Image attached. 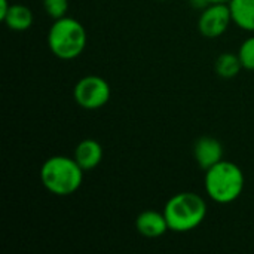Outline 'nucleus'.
<instances>
[{"label": "nucleus", "instance_id": "obj_5", "mask_svg": "<svg viewBox=\"0 0 254 254\" xmlns=\"http://www.w3.org/2000/svg\"><path fill=\"white\" fill-rule=\"evenodd\" d=\"M73 95H74V101L82 109L97 110L109 103L112 89L104 77L88 74L77 80L73 89Z\"/></svg>", "mask_w": 254, "mask_h": 254}, {"label": "nucleus", "instance_id": "obj_14", "mask_svg": "<svg viewBox=\"0 0 254 254\" xmlns=\"http://www.w3.org/2000/svg\"><path fill=\"white\" fill-rule=\"evenodd\" d=\"M42 4L52 19H60L68 12V0H42Z\"/></svg>", "mask_w": 254, "mask_h": 254}, {"label": "nucleus", "instance_id": "obj_15", "mask_svg": "<svg viewBox=\"0 0 254 254\" xmlns=\"http://www.w3.org/2000/svg\"><path fill=\"white\" fill-rule=\"evenodd\" d=\"M10 9V3L9 0H0V19L3 21V18L6 16V13Z\"/></svg>", "mask_w": 254, "mask_h": 254}, {"label": "nucleus", "instance_id": "obj_17", "mask_svg": "<svg viewBox=\"0 0 254 254\" xmlns=\"http://www.w3.org/2000/svg\"><path fill=\"white\" fill-rule=\"evenodd\" d=\"M159 1H167V0H159Z\"/></svg>", "mask_w": 254, "mask_h": 254}, {"label": "nucleus", "instance_id": "obj_6", "mask_svg": "<svg viewBox=\"0 0 254 254\" xmlns=\"http://www.w3.org/2000/svg\"><path fill=\"white\" fill-rule=\"evenodd\" d=\"M232 21L229 4L210 3L201 12L198 18V30L207 39H216L226 33Z\"/></svg>", "mask_w": 254, "mask_h": 254}, {"label": "nucleus", "instance_id": "obj_13", "mask_svg": "<svg viewBox=\"0 0 254 254\" xmlns=\"http://www.w3.org/2000/svg\"><path fill=\"white\" fill-rule=\"evenodd\" d=\"M238 57L243 64V68L254 71V36H250L243 42L238 51Z\"/></svg>", "mask_w": 254, "mask_h": 254}, {"label": "nucleus", "instance_id": "obj_2", "mask_svg": "<svg viewBox=\"0 0 254 254\" xmlns=\"http://www.w3.org/2000/svg\"><path fill=\"white\" fill-rule=\"evenodd\" d=\"M164 214L171 232L186 234L196 229L205 220L207 202L195 192H180L167 201Z\"/></svg>", "mask_w": 254, "mask_h": 254}, {"label": "nucleus", "instance_id": "obj_9", "mask_svg": "<svg viewBox=\"0 0 254 254\" xmlns=\"http://www.w3.org/2000/svg\"><path fill=\"white\" fill-rule=\"evenodd\" d=\"M73 158L83 171H91L97 168L103 161V147L97 140L85 138L76 146Z\"/></svg>", "mask_w": 254, "mask_h": 254}, {"label": "nucleus", "instance_id": "obj_8", "mask_svg": "<svg viewBox=\"0 0 254 254\" xmlns=\"http://www.w3.org/2000/svg\"><path fill=\"white\" fill-rule=\"evenodd\" d=\"M135 229L140 235L146 238H159L170 231L164 211L146 210L140 213L135 219Z\"/></svg>", "mask_w": 254, "mask_h": 254}, {"label": "nucleus", "instance_id": "obj_11", "mask_svg": "<svg viewBox=\"0 0 254 254\" xmlns=\"http://www.w3.org/2000/svg\"><path fill=\"white\" fill-rule=\"evenodd\" d=\"M229 9L234 24L244 31L254 33V0H232Z\"/></svg>", "mask_w": 254, "mask_h": 254}, {"label": "nucleus", "instance_id": "obj_1", "mask_svg": "<svg viewBox=\"0 0 254 254\" xmlns=\"http://www.w3.org/2000/svg\"><path fill=\"white\" fill-rule=\"evenodd\" d=\"M83 170L74 158L57 155L48 158L40 168L43 188L57 196H68L79 190L83 183Z\"/></svg>", "mask_w": 254, "mask_h": 254}, {"label": "nucleus", "instance_id": "obj_4", "mask_svg": "<svg viewBox=\"0 0 254 254\" xmlns=\"http://www.w3.org/2000/svg\"><path fill=\"white\" fill-rule=\"evenodd\" d=\"M88 34L85 27L71 16L54 19L48 31V46L60 60H74L80 57L86 48Z\"/></svg>", "mask_w": 254, "mask_h": 254}, {"label": "nucleus", "instance_id": "obj_16", "mask_svg": "<svg viewBox=\"0 0 254 254\" xmlns=\"http://www.w3.org/2000/svg\"><path fill=\"white\" fill-rule=\"evenodd\" d=\"M207 1H208V4H210V3H223V4H229L232 0H207Z\"/></svg>", "mask_w": 254, "mask_h": 254}, {"label": "nucleus", "instance_id": "obj_12", "mask_svg": "<svg viewBox=\"0 0 254 254\" xmlns=\"http://www.w3.org/2000/svg\"><path fill=\"white\" fill-rule=\"evenodd\" d=\"M241 68L243 64L240 61V57L234 52H225L219 55L214 64V70L222 79H234L235 76H238Z\"/></svg>", "mask_w": 254, "mask_h": 254}, {"label": "nucleus", "instance_id": "obj_7", "mask_svg": "<svg viewBox=\"0 0 254 254\" xmlns=\"http://www.w3.org/2000/svg\"><path fill=\"white\" fill-rule=\"evenodd\" d=\"M193 156L198 167L204 171L223 161V146L222 143L210 135H204L196 140L193 146Z\"/></svg>", "mask_w": 254, "mask_h": 254}, {"label": "nucleus", "instance_id": "obj_10", "mask_svg": "<svg viewBox=\"0 0 254 254\" xmlns=\"http://www.w3.org/2000/svg\"><path fill=\"white\" fill-rule=\"evenodd\" d=\"M34 16L28 6L21 3H12L9 12L3 18L6 27L12 31H27L33 25Z\"/></svg>", "mask_w": 254, "mask_h": 254}, {"label": "nucleus", "instance_id": "obj_3", "mask_svg": "<svg viewBox=\"0 0 254 254\" xmlns=\"http://www.w3.org/2000/svg\"><path fill=\"white\" fill-rule=\"evenodd\" d=\"M246 185L243 170L231 161H220L205 171L204 186L210 199L217 204H231L237 201Z\"/></svg>", "mask_w": 254, "mask_h": 254}]
</instances>
